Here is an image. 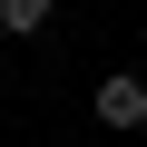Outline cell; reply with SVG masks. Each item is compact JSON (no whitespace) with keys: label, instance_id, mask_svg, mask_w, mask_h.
I'll return each mask as SVG.
<instances>
[{"label":"cell","instance_id":"6da1fadb","mask_svg":"<svg viewBox=\"0 0 147 147\" xmlns=\"http://www.w3.org/2000/svg\"><path fill=\"white\" fill-rule=\"evenodd\" d=\"M98 127H147V79L137 69H108L98 79Z\"/></svg>","mask_w":147,"mask_h":147},{"label":"cell","instance_id":"7a4b0ae2","mask_svg":"<svg viewBox=\"0 0 147 147\" xmlns=\"http://www.w3.org/2000/svg\"><path fill=\"white\" fill-rule=\"evenodd\" d=\"M49 30V0H0V39H39Z\"/></svg>","mask_w":147,"mask_h":147}]
</instances>
